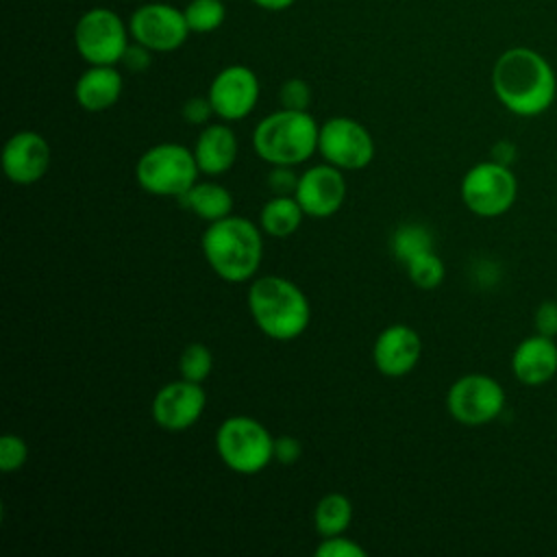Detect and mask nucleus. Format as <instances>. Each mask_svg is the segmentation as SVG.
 Here are the masks:
<instances>
[{"label":"nucleus","mask_w":557,"mask_h":557,"mask_svg":"<svg viewBox=\"0 0 557 557\" xmlns=\"http://www.w3.org/2000/svg\"><path fill=\"white\" fill-rule=\"evenodd\" d=\"M461 200L479 218H498L507 213L518 196V181L509 165L500 161H481L461 178Z\"/></svg>","instance_id":"nucleus-8"},{"label":"nucleus","mask_w":557,"mask_h":557,"mask_svg":"<svg viewBox=\"0 0 557 557\" xmlns=\"http://www.w3.org/2000/svg\"><path fill=\"white\" fill-rule=\"evenodd\" d=\"M298 176L300 174L294 172V165H272L265 185L272 196H294L298 187Z\"/></svg>","instance_id":"nucleus-30"},{"label":"nucleus","mask_w":557,"mask_h":557,"mask_svg":"<svg viewBox=\"0 0 557 557\" xmlns=\"http://www.w3.org/2000/svg\"><path fill=\"white\" fill-rule=\"evenodd\" d=\"M237 150L239 146L233 128L224 120L209 122L207 126H202L194 144V157L200 174H209V176L226 174L237 159Z\"/></svg>","instance_id":"nucleus-18"},{"label":"nucleus","mask_w":557,"mask_h":557,"mask_svg":"<svg viewBox=\"0 0 557 557\" xmlns=\"http://www.w3.org/2000/svg\"><path fill=\"white\" fill-rule=\"evenodd\" d=\"M320 124L309 111L278 109L268 113L252 131L257 157L270 165H300L318 152Z\"/></svg>","instance_id":"nucleus-4"},{"label":"nucleus","mask_w":557,"mask_h":557,"mask_svg":"<svg viewBox=\"0 0 557 557\" xmlns=\"http://www.w3.org/2000/svg\"><path fill=\"white\" fill-rule=\"evenodd\" d=\"M131 39L150 48L152 52L178 50L191 33L183 9L168 2H146L128 17Z\"/></svg>","instance_id":"nucleus-11"},{"label":"nucleus","mask_w":557,"mask_h":557,"mask_svg":"<svg viewBox=\"0 0 557 557\" xmlns=\"http://www.w3.org/2000/svg\"><path fill=\"white\" fill-rule=\"evenodd\" d=\"M305 211L296 196H272L259 211V226L270 237H289L298 231Z\"/></svg>","instance_id":"nucleus-21"},{"label":"nucleus","mask_w":557,"mask_h":557,"mask_svg":"<svg viewBox=\"0 0 557 557\" xmlns=\"http://www.w3.org/2000/svg\"><path fill=\"white\" fill-rule=\"evenodd\" d=\"M374 139L370 131L348 115H335L320 124L318 152L339 170H363L374 159Z\"/></svg>","instance_id":"nucleus-10"},{"label":"nucleus","mask_w":557,"mask_h":557,"mask_svg":"<svg viewBox=\"0 0 557 557\" xmlns=\"http://www.w3.org/2000/svg\"><path fill=\"white\" fill-rule=\"evenodd\" d=\"M392 255L396 257L398 263H409L413 257L433 250V233L418 222H405L400 226H396V231L392 233V242H389Z\"/></svg>","instance_id":"nucleus-23"},{"label":"nucleus","mask_w":557,"mask_h":557,"mask_svg":"<svg viewBox=\"0 0 557 557\" xmlns=\"http://www.w3.org/2000/svg\"><path fill=\"white\" fill-rule=\"evenodd\" d=\"M352 522V503L342 492L324 494L313 509V527L322 537L342 535Z\"/></svg>","instance_id":"nucleus-22"},{"label":"nucleus","mask_w":557,"mask_h":557,"mask_svg":"<svg viewBox=\"0 0 557 557\" xmlns=\"http://www.w3.org/2000/svg\"><path fill=\"white\" fill-rule=\"evenodd\" d=\"M492 89L513 115L535 117L553 104L557 76L544 54L527 46H513L494 61Z\"/></svg>","instance_id":"nucleus-1"},{"label":"nucleus","mask_w":557,"mask_h":557,"mask_svg":"<svg viewBox=\"0 0 557 557\" xmlns=\"http://www.w3.org/2000/svg\"><path fill=\"white\" fill-rule=\"evenodd\" d=\"M213 370V355L207 344L202 342H191L183 348L178 357V372L181 379L194 381V383H205L207 376Z\"/></svg>","instance_id":"nucleus-26"},{"label":"nucleus","mask_w":557,"mask_h":557,"mask_svg":"<svg viewBox=\"0 0 557 557\" xmlns=\"http://www.w3.org/2000/svg\"><path fill=\"white\" fill-rule=\"evenodd\" d=\"M50 163V144L37 131H17L7 139L2 148V170L15 185H33L41 181Z\"/></svg>","instance_id":"nucleus-15"},{"label":"nucleus","mask_w":557,"mask_h":557,"mask_svg":"<svg viewBox=\"0 0 557 557\" xmlns=\"http://www.w3.org/2000/svg\"><path fill=\"white\" fill-rule=\"evenodd\" d=\"M26 459H28L26 442L15 433H4L0 440V470L4 474L17 472L24 468Z\"/></svg>","instance_id":"nucleus-27"},{"label":"nucleus","mask_w":557,"mask_h":557,"mask_svg":"<svg viewBox=\"0 0 557 557\" xmlns=\"http://www.w3.org/2000/svg\"><path fill=\"white\" fill-rule=\"evenodd\" d=\"M513 376L529 387H540L548 383L557 372V344L555 337L531 335L524 337L511 355Z\"/></svg>","instance_id":"nucleus-17"},{"label":"nucleus","mask_w":557,"mask_h":557,"mask_svg":"<svg viewBox=\"0 0 557 557\" xmlns=\"http://www.w3.org/2000/svg\"><path fill=\"white\" fill-rule=\"evenodd\" d=\"M261 226L242 215L209 222L200 246L209 268L226 283L252 281L263 259Z\"/></svg>","instance_id":"nucleus-2"},{"label":"nucleus","mask_w":557,"mask_h":557,"mask_svg":"<svg viewBox=\"0 0 557 557\" xmlns=\"http://www.w3.org/2000/svg\"><path fill=\"white\" fill-rule=\"evenodd\" d=\"M181 115L187 124H194V126H207L211 115H215L213 107H211V100L209 96H191L183 102L181 107Z\"/></svg>","instance_id":"nucleus-31"},{"label":"nucleus","mask_w":557,"mask_h":557,"mask_svg":"<svg viewBox=\"0 0 557 557\" xmlns=\"http://www.w3.org/2000/svg\"><path fill=\"white\" fill-rule=\"evenodd\" d=\"M407 276L411 278V283L420 289H435L442 285L446 268L442 257L435 250H426L418 257H413L409 263H405Z\"/></svg>","instance_id":"nucleus-25"},{"label":"nucleus","mask_w":557,"mask_h":557,"mask_svg":"<svg viewBox=\"0 0 557 557\" xmlns=\"http://www.w3.org/2000/svg\"><path fill=\"white\" fill-rule=\"evenodd\" d=\"M222 463L237 474H259L274 461V437L252 416H231L215 431Z\"/></svg>","instance_id":"nucleus-5"},{"label":"nucleus","mask_w":557,"mask_h":557,"mask_svg":"<svg viewBox=\"0 0 557 557\" xmlns=\"http://www.w3.org/2000/svg\"><path fill=\"white\" fill-rule=\"evenodd\" d=\"M300 455H302V446L296 437L292 435L274 437V461H278L281 466H292L300 459Z\"/></svg>","instance_id":"nucleus-33"},{"label":"nucleus","mask_w":557,"mask_h":557,"mask_svg":"<svg viewBox=\"0 0 557 557\" xmlns=\"http://www.w3.org/2000/svg\"><path fill=\"white\" fill-rule=\"evenodd\" d=\"M207 407V392L202 383L187 379L165 383L152 398V420L163 431H185L194 426Z\"/></svg>","instance_id":"nucleus-13"},{"label":"nucleus","mask_w":557,"mask_h":557,"mask_svg":"<svg viewBox=\"0 0 557 557\" xmlns=\"http://www.w3.org/2000/svg\"><path fill=\"white\" fill-rule=\"evenodd\" d=\"M535 331L546 337L557 335V302L544 300L535 311Z\"/></svg>","instance_id":"nucleus-34"},{"label":"nucleus","mask_w":557,"mask_h":557,"mask_svg":"<svg viewBox=\"0 0 557 557\" xmlns=\"http://www.w3.org/2000/svg\"><path fill=\"white\" fill-rule=\"evenodd\" d=\"M128 24L107 7L87 9L74 26V46L89 65H117L128 48Z\"/></svg>","instance_id":"nucleus-7"},{"label":"nucleus","mask_w":557,"mask_h":557,"mask_svg":"<svg viewBox=\"0 0 557 557\" xmlns=\"http://www.w3.org/2000/svg\"><path fill=\"white\" fill-rule=\"evenodd\" d=\"M246 302L257 329L276 342L300 337L311 322V305L305 292L278 274L252 278Z\"/></svg>","instance_id":"nucleus-3"},{"label":"nucleus","mask_w":557,"mask_h":557,"mask_svg":"<svg viewBox=\"0 0 557 557\" xmlns=\"http://www.w3.org/2000/svg\"><path fill=\"white\" fill-rule=\"evenodd\" d=\"M315 555L318 557H366L368 550L342 533V535L322 537V542L315 546Z\"/></svg>","instance_id":"nucleus-29"},{"label":"nucleus","mask_w":557,"mask_h":557,"mask_svg":"<svg viewBox=\"0 0 557 557\" xmlns=\"http://www.w3.org/2000/svg\"><path fill=\"white\" fill-rule=\"evenodd\" d=\"M200 176L194 150L183 144L161 141L148 148L137 165L135 178L139 187L152 196L181 198Z\"/></svg>","instance_id":"nucleus-6"},{"label":"nucleus","mask_w":557,"mask_h":557,"mask_svg":"<svg viewBox=\"0 0 557 557\" xmlns=\"http://www.w3.org/2000/svg\"><path fill=\"white\" fill-rule=\"evenodd\" d=\"M492 154H494V161H500V163L509 165V159L513 157V146L507 144V141H498V144L494 146Z\"/></svg>","instance_id":"nucleus-35"},{"label":"nucleus","mask_w":557,"mask_h":557,"mask_svg":"<svg viewBox=\"0 0 557 557\" xmlns=\"http://www.w3.org/2000/svg\"><path fill=\"white\" fill-rule=\"evenodd\" d=\"M178 202L205 222H215L233 213L231 191L215 181H196Z\"/></svg>","instance_id":"nucleus-20"},{"label":"nucleus","mask_w":557,"mask_h":557,"mask_svg":"<svg viewBox=\"0 0 557 557\" xmlns=\"http://www.w3.org/2000/svg\"><path fill=\"white\" fill-rule=\"evenodd\" d=\"M128 72H146L152 63V50L141 46L139 41L128 44L122 61H120Z\"/></svg>","instance_id":"nucleus-32"},{"label":"nucleus","mask_w":557,"mask_h":557,"mask_svg":"<svg viewBox=\"0 0 557 557\" xmlns=\"http://www.w3.org/2000/svg\"><path fill=\"white\" fill-rule=\"evenodd\" d=\"M183 13L191 33L207 35L224 24L226 4L222 0H189Z\"/></svg>","instance_id":"nucleus-24"},{"label":"nucleus","mask_w":557,"mask_h":557,"mask_svg":"<svg viewBox=\"0 0 557 557\" xmlns=\"http://www.w3.org/2000/svg\"><path fill=\"white\" fill-rule=\"evenodd\" d=\"M259 78L248 65H226L222 67L211 85H209V100L215 115L224 122H237L248 117L257 102H259Z\"/></svg>","instance_id":"nucleus-12"},{"label":"nucleus","mask_w":557,"mask_h":557,"mask_svg":"<svg viewBox=\"0 0 557 557\" xmlns=\"http://www.w3.org/2000/svg\"><path fill=\"white\" fill-rule=\"evenodd\" d=\"M122 89L124 81L115 65H89L74 85V98L81 109L100 113L120 100Z\"/></svg>","instance_id":"nucleus-19"},{"label":"nucleus","mask_w":557,"mask_h":557,"mask_svg":"<svg viewBox=\"0 0 557 557\" xmlns=\"http://www.w3.org/2000/svg\"><path fill=\"white\" fill-rule=\"evenodd\" d=\"M446 409L459 424L483 426L503 413L505 389L490 374H463L448 387Z\"/></svg>","instance_id":"nucleus-9"},{"label":"nucleus","mask_w":557,"mask_h":557,"mask_svg":"<svg viewBox=\"0 0 557 557\" xmlns=\"http://www.w3.org/2000/svg\"><path fill=\"white\" fill-rule=\"evenodd\" d=\"M346 178L344 170L331 163H318L307 168L298 176L296 200L300 202L305 215L309 218H331L335 215L346 200Z\"/></svg>","instance_id":"nucleus-14"},{"label":"nucleus","mask_w":557,"mask_h":557,"mask_svg":"<svg viewBox=\"0 0 557 557\" xmlns=\"http://www.w3.org/2000/svg\"><path fill=\"white\" fill-rule=\"evenodd\" d=\"M278 102L283 109L309 111L311 104V87L305 78H287L278 87Z\"/></svg>","instance_id":"nucleus-28"},{"label":"nucleus","mask_w":557,"mask_h":557,"mask_svg":"<svg viewBox=\"0 0 557 557\" xmlns=\"http://www.w3.org/2000/svg\"><path fill=\"white\" fill-rule=\"evenodd\" d=\"M422 357V339L418 331L409 324H389L385 326L372 346L374 368L389 379L409 374Z\"/></svg>","instance_id":"nucleus-16"},{"label":"nucleus","mask_w":557,"mask_h":557,"mask_svg":"<svg viewBox=\"0 0 557 557\" xmlns=\"http://www.w3.org/2000/svg\"><path fill=\"white\" fill-rule=\"evenodd\" d=\"M252 4H257L259 9H265V11H285L289 9L296 0H250Z\"/></svg>","instance_id":"nucleus-36"}]
</instances>
